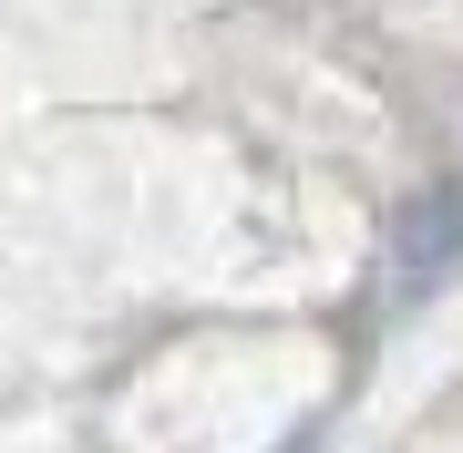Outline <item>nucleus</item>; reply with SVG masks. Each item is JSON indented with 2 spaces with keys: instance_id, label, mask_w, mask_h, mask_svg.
I'll return each mask as SVG.
<instances>
[{
  "instance_id": "obj_1",
  "label": "nucleus",
  "mask_w": 463,
  "mask_h": 453,
  "mask_svg": "<svg viewBox=\"0 0 463 453\" xmlns=\"http://www.w3.org/2000/svg\"><path fill=\"white\" fill-rule=\"evenodd\" d=\"M453 258H463V185H432V196H412V206H402V227H392V288H402V299H422Z\"/></svg>"
}]
</instances>
